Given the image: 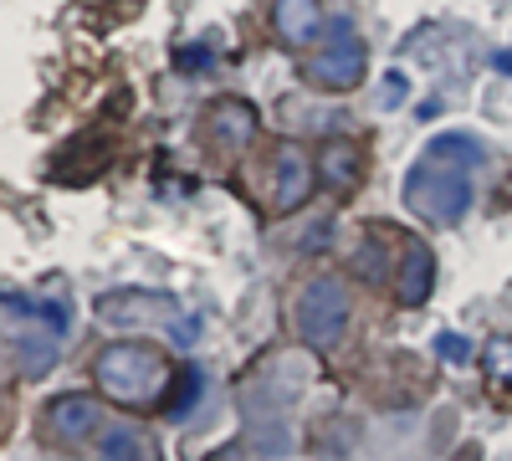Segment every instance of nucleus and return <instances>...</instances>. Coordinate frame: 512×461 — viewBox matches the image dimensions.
Instances as JSON below:
<instances>
[{"instance_id": "20e7f679", "label": "nucleus", "mask_w": 512, "mask_h": 461, "mask_svg": "<svg viewBox=\"0 0 512 461\" xmlns=\"http://www.w3.org/2000/svg\"><path fill=\"white\" fill-rule=\"evenodd\" d=\"M292 323H297V339H303V349H333L338 339H344L349 328V282L344 277H308L303 292H297L292 303Z\"/></svg>"}, {"instance_id": "ddd939ff", "label": "nucleus", "mask_w": 512, "mask_h": 461, "mask_svg": "<svg viewBox=\"0 0 512 461\" xmlns=\"http://www.w3.org/2000/svg\"><path fill=\"white\" fill-rule=\"evenodd\" d=\"M425 154H436V159H456V164H466V170H472V164H482V154H487V149H482V139H477V134L451 129V134H436Z\"/></svg>"}, {"instance_id": "2eb2a0df", "label": "nucleus", "mask_w": 512, "mask_h": 461, "mask_svg": "<svg viewBox=\"0 0 512 461\" xmlns=\"http://www.w3.org/2000/svg\"><path fill=\"white\" fill-rule=\"evenodd\" d=\"M482 374L497 390H512V339H487L482 349Z\"/></svg>"}, {"instance_id": "f3484780", "label": "nucleus", "mask_w": 512, "mask_h": 461, "mask_svg": "<svg viewBox=\"0 0 512 461\" xmlns=\"http://www.w3.org/2000/svg\"><path fill=\"white\" fill-rule=\"evenodd\" d=\"M374 257H379V231H369V236H364L359 257H354V272H359L364 282H384V277H390V272H384V267H379Z\"/></svg>"}, {"instance_id": "f257e3e1", "label": "nucleus", "mask_w": 512, "mask_h": 461, "mask_svg": "<svg viewBox=\"0 0 512 461\" xmlns=\"http://www.w3.org/2000/svg\"><path fill=\"white\" fill-rule=\"evenodd\" d=\"M93 380L98 390L113 400V405H128V410H159L169 380H175V364H169L159 349L149 344H108L98 359H93Z\"/></svg>"}, {"instance_id": "6e6552de", "label": "nucleus", "mask_w": 512, "mask_h": 461, "mask_svg": "<svg viewBox=\"0 0 512 461\" xmlns=\"http://www.w3.org/2000/svg\"><path fill=\"white\" fill-rule=\"evenodd\" d=\"M103 426V405L93 395H57L47 410H41V436L57 446H82L93 441Z\"/></svg>"}, {"instance_id": "a211bd4d", "label": "nucleus", "mask_w": 512, "mask_h": 461, "mask_svg": "<svg viewBox=\"0 0 512 461\" xmlns=\"http://www.w3.org/2000/svg\"><path fill=\"white\" fill-rule=\"evenodd\" d=\"M436 349H441L446 364H472V344H466L461 333H441V344H436Z\"/></svg>"}, {"instance_id": "aec40b11", "label": "nucleus", "mask_w": 512, "mask_h": 461, "mask_svg": "<svg viewBox=\"0 0 512 461\" xmlns=\"http://www.w3.org/2000/svg\"><path fill=\"white\" fill-rule=\"evenodd\" d=\"M492 67H497L502 77H512V52H492Z\"/></svg>"}, {"instance_id": "423d86ee", "label": "nucleus", "mask_w": 512, "mask_h": 461, "mask_svg": "<svg viewBox=\"0 0 512 461\" xmlns=\"http://www.w3.org/2000/svg\"><path fill=\"white\" fill-rule=\"evenodd\" d=\"M318 154H308L303 144H277V154H272V205L287 216V211H297V205H308V195L318 190Z\"/></svg>"}, {"instance_id": "4468645a", "label": "nucleus", "mask_w": 512, "mask_h": 461, "mask_svg": "<svg viewBox=\"0 0 512 461\" xmlns=\"http://www.w3.org/2000/svg\"><path fill=\"white\" fill-rule=\"evenodd\" d=\"M98 456L103 461H144L149 456V441L134 426H108L103 441H98Z\"/></svg>"}, {"instance_id": "0eeeda50", "label": "nucleus", "mask_w": 512, "mask_h": 461, "mask_svg": "<svg viewBox=\"0 0 512 461\" xmlns=\"http://www.w3.org/2000/svg\"><path fill=\"white\" fill-rule=\"evenodd\" d=\"M256 134H262V113H256L246 98H221V103H210V113H205V139H210V149H216L221 159L246 154Z\"/></svg>"}, {"instance_id": "39448f33", "label": "nucleus", "mask_w": 512, "mask_h": 461, "mask_svg": "<svg viewBox=\"0 0 512 461\" xmlns=\"http://www.w3.org/2000/svg\"><path fill=\"white\" fill-rule=\"evenodd\" d=\"M364 72H369V47L359 41V31L349 26V16L333 21L328 26V41H323L313 57H303V82H308V88H323V93L359 88Z\"/></svg>"}, {"instance_id": "9d476101", "label": "nucleus", "mask_w": 512, "mask_h": 461, "mask_svg": "<svg viewBox=\"0 0 512 461\" xmlns=\"http://www.w3.org/2000/svg\"><path fill=\"white\" fill-rule=\"evenodd\" d=\"M436 287V257L425 241H405V257H400V272H395V298L405 308H420L425 298H431Z\"/></svg>"}, {"instance_id": "f03ea898", "label": "nucleus", "mask_w": 512, "mask_h": 461, "mask_svg": "<svg viewBox=\"0 0 512 461\" xmlns=\"http://www.w3.org/2000/svg\"><path fill=\"white\" fill-rule=\"evenodd\" d=\"M93 318L103 328H154L175 349H190L200 339V318L185 313V303L175 298V292H159V287H118V292H103V298L93 303Z\"/></svg>"}, {"instance_id": "9b49d317", "label": "nucleus", "mask_w": 512, "mask_h": 461, "mask_svg": "<svg viewBox=\"0 0 512 461\" xmlns=\"http://www.w3.org/2000/svg\"><path fill=\"white\" fill-rule=\"evenodd\" d=\"M318 175H323L328 190L349 195V190L359 185V175H364V154H359V144H354V139H328V144L318 149Z\"/></svg>"}, {"instance_id": "1a4fd4ad", "label": "nucleus", "mask_w": 512, "mask_h": 461, "mask_svg": "<svg viewBox=\"0 0 512 461\" xmlns=\"http://www.w3.org/2000/svg\"><path fill=\"white\" fill-rule=\"evenodd\" d=\"M272 31L292 52H313L328 31V21H323L318 0H272Z\"/></svg>"}, {"instance_id": "7ed1b4c3", "label": "nucleus", "mask_w": 512, "mask_h": 461, "mask_svg": "<svg viewBox=\"0 0 512 461\" xmlns=\"http://www.w3.org/2000/svg\"><path fill=\"white\" fill-rule=\"evenodd\" d=\"M405 211L420 216L425 226H456L472 211V170L456 159L420 154L415 170L405 175Z\"/></svg>"}, {"instance_id": "6ab92c4d", "label": "nucleus", "mask_w": 512, "mask_h": 461, "mask_svg": "<svg viewBox=\"0 0 512 461\" xmlns=\"http://www.w3.org/2000/svg\"><path fill=\"white\" fill-rule=\"evenodd\" d=\"M210 62H216V57H210L205 47H180V57H175L180 72H210Z\"/></svg>"}, {"instance_id": "f8f14e48", "label": "nucleus", "mask_w": 512, "mask_h": 461, "mask_svg": "<svg viewBox=\"0 0 512 461\" xmlns=\"http://www.w3.org/2000/svg\"><path fill=\"white\" fill-rule=\"evenodd\" d=\"M200 395H205V369L185 364V369H175V380H169V390L159 400V415L164 421H185V415L200 405Z\"/></svg>"}, {"instance_id": "dca6fc26", "label": "nucleus", "mask_w": 512, "mask_h": 461, "mask_svg": "<svg viewBox=\"0 0 512 461\" xmlns=\"http://www.w3.org/2000/svg\"><path fill=\"white\" fill-rule=\"evenodd\" d=\"M405 103H410V77H405L400 67L384 72V82H379V108L395 113V108H405Z\"/></svg>"}]
</instances>
